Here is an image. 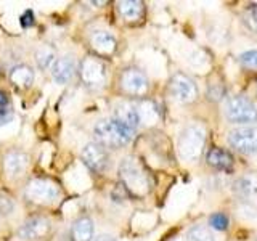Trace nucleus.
<instances>
[{
    "instance_id": "nucleus-1",
    "label": "nucleus",
    "mask_w": 257,
    "mask_h": 241,
    "mask_svg": "<svg viewBox=\"0 0 257 241\" xmlns=\"http://www.w3.org/2000/svg\"><path fill=\"white\" fill-rule=\"evenodd\" d=\"M119 180L120 187L128 196L143 198L147 196L153 188L151 174L139 158L127 156L119 163Z\"/></svg>"
},
{
    "instance_id": "nucleus-2",
    "label": "nucleus",
    "mask_w": 257,
    "mask_h": 241,
    "mask_svg": "<svg viewBox=\"0 0 257 241\" xmlns=\"http://www.w3.org/2000/svg\"><path fill=\"white\" fill-rule=\"evenodd\" d=\"M63 198V190L50 177H29L23 187L24 203L34 207H52Z\"/></svg>"
},
{
    "instance_id": "nucleus-3",
    "label": "nucleus",
    "mask_w": 257,
    "mask_h": 241,
    "mask_svg": "<svg viewBox=\"0 0 257 241\" xmlns=\"http://www.w3.org/2000/svg\"><path fill=\"white\" fill-rule=\"evenodd\" d=\"M134 139V132L119 124L116 119H100L93 126V142L100 143L106 150H120L127 147Z\"/></svg>"
},
{
    "instance_id": "nucleus-4",
    "label": "nucleus",
    "mask_w": 257,
    "mask_h": 241,
    "mask_svg": "<svg viewBox=\"0 0 257 241\" xmlns=\"http://www.w3.org/2000/svg\"><path fill=\"white\" fill-rule=\"evenodd\" d=\"M77 77L88 90H101L108 80V66L98 56L85 55L79 61Z\"/></svg>"
},
{
    "instance_id": "nucleus-5",
    "label": "nucleus",
    "mask_w": 257,
    "mask_h": 241,
    "mask_svg": "<svg viewBox=\"0 0 257 241\" xmlns=\"http://www.w3.org/2000/svg\"><path fill=\"white\" fill-rule=\"evenodd\" d=\"M53 233V222L45 214H32L24 219L18 230L16 238L20 241H45Z\"/></svg>"
},
{
    "instance_id": "nucleus-6",
    "label": "nucleus",
    "mask_w": 257,
    "mask_h": 241,
    "mask_svg": "<svg viewBox=\"0 0 257 241\" xmlns=\"http://www.w3.org/2000/svg\"><path fill=\"white\" fill-rule=\"evenodd\" d=\"M206 132L198 124H190L182 131L179 137V155L185 161H198L204 150Z\"/></svg>"
},
{
    "instance_id": "nucleus-7",
    "label": "nucleus",
    "mask_w": 257,
    "mask_h": 241,
    "mask_svg": "<svg viewBox=\"0 0 257 241\" xmlns=\"http://www.w3.org/2000/svg\"><path fill=\"white\" fill-rule=\"evenodd\" d=\"M117 84L119 90L124 95L131 96V98H142L150 90L148 76L145 74V71L137 66H128L122 69V72L119 74Z\"/></svg>"
},
{
    "instance_id": "nucleus-8",
    "label": "nucleus",
    "mask_w": 257,
    "mask_h": 241,
    "mask_svg": "<svg viewBox=\"0 0 257 241\" xmlns=\"http://www.w3.org/2000/svg\"><path fill=\"white\" fill-rule=\"evenodd\" d=\"M225 117L233 124H252L257 123V109L252 100L244 95L230 96L225 103Z\"/></svg>"
},
{
    "instance_id": "nucleus-9",
    "label": "nucleus",
    "mask_w": 257,
    "mask_h": 241,
    "mask_svg": "<svg viewBox=\"0 0 257 241\" xmlns=\"http://www.w3.org/2000/svg\"><path fill=\"white\" fill-rule=\"evenodd\" d=\"M31 167V156L21 148H10L2 156V171L8 180H24Z\"/></svg>"
},
{
    "instance_id": "nucleus-10",
    "label": "nucleus",
    "mask_w": 257,
    "mask_h": 241,
    "mask_svg": "<svg viewBox=\"0 0 257 241\" xmlns=\"http://www.w3.org/2000/svg\"><path fill=\"white\" fill-rule=\"evenodd\" d=\"M80 159L88 167V171L95 174H103L108 171L111 164L109 159V150L101 147L96 142H88L84 145L82 151H80Z\"/></svg>"
},
{
    "instance_id": "nucleus-11",
    "label": "nucleus",
    "mask_w": 257,
    "mask_h": 241,
    "mask_svg": "<svg viewBox=\"0 0 257 241\" xmlns=\"http://www.w3.org/2000/svg\"><path fill=\"white\" fill-rule=\"evenodd\" d=\"M169 95L179 103H193L198 98V87L190 76L175 72L169 80Z\"/></svg>"
},
{
    "instance_id": "nucleus-12",
    "label": "nucleus",
    "mask_w": 257,
    "mask_h": 241,
    "mask_svg": "<svg viewBox=\"0 0 257 241\" xmlns=\"http://www.w3.org/2000/svg\"><path fill=\"white\" fill-rule=\"evenodd\" d=\"M231 148L243 155H257V127L243 126L231 131L228 135Z\"/></svg>"
},
{
    "instance_id": "nucleus-13",
    "label": "nucleus",
    "mask_w": 257,
    "mask_h": 241,
    "mask_svg": "<svg viewBox=\"0 0 257 241\" xmlns=\"http://www.w3.org/2000/svg\"><path fill=\"white\" fill-rule=\"evenodd\" d=\"M88 47H90L92 55L98 58H109L117 50V40L106 29H95L88 36Z\"/></svg>"
},
{
    "instance_id": "nucleus-14",
    "label": "nucleus",
    "mask_w": 257,
    "mask_h": 241,
    "mask_svg": "<svg viewBox=\"0 0 257 241\" xmlns=\"http://www.w3.org/2000/svg\"><path fill=\"white\" fill-rule=\"evenodd\" d=\"M77 69L79 63L74 58V55H61L52 64L50 74L53 82H56L58 85H68L77 76Z\"/></svg>"
},
{
    "instance_id": "nucleus-15",
    "label": "nucleus",
    "mask_w": 257,
    "mask_h": 241,
    "mask_svg": "<svg viewBox=\"0 0 257 241\" xmlns=\"http://www.w3.org/2000/svg\"><path fill=\"white\" fill-rule=\"evenodd\" d=\"M112 119H116L119 124H122L131 132H135L142 126V117L139 111V104L132 100H122L114 104Z\"/></svg>"
},
{
    "instance_id": "nucleus-16",
    "label": "nucleus",
    "mask_w": 257,
    "mask_h": 241,
    "mask_svg": "<svg viewBox=\"0 0 257 241\" xmlns=\"http://www.w3.org/2000/svg\"><path fill=\"white\" fill-rule=\"evenodd\" d=\"M8 80L18 90H28L32 87L36 80V71L32 64L28 63H16L8 71Z\"/></svg>"
},
{
    "instance_id": "nucleus-17",
    "label": "nucleus",
    "mask_w": 257,
    "mask_h": 241,
    "mask_svg": "<svg viewBox=\"0 0 257 241\" xmlns=\"http://www.w3.org/2000/svg\"><path fill=\"white\" fill-rule=\"evenodd\" d=\"M95 222L90 215H79L71 222L69 227V241H93Z\"/></svg>"
},
{
    "instance_id": "nucleus-18",
    "label": "nucleus",
    "mask_w": 257,
    "mask_h": 241,
    "mask_svg": "<svg viewBox=\"0 0 257 241\" xmlns=\"http://www.w3.org/2000/svg\"><path fill=\"white\" fill-rule=\"evenodd\" d=\"M117 13L127 23H137L143 18L145 5L139 0H125V2H117Z\"/></svg>"
},
{
    "instance_id": "nucleus-19",
    "label": "nucleus",
    "mask_w": 257,
    "mask_h": 241,
    "mask_svg": "<svg viewBox=\"0 0 257 241\" xmlns=\"http://www.w3.org/2000/svg\"><path fill=\"white\" fill-rule=\"evenodd\" d=\"M34 63L39 71H47L52 68V64L55 63V60L58 58L56 56V50L55 47L50 44H40L36 50H34Z\"/></svg>"
},
{
    "instance_id": "nucleus-20",
    "label": "nucleus",
    "mask_w": 257,
    "mask_h": 241,
    "mask_svg": "<svg viewBox=\"0 0 257 241\" xmlns=\"http://www.w3.org/2000/svg\"><path fill=\"white\" fill-rule=\"evenodd\" d=\"M207 164L217 171H231L233 156L223 148H212L207 153Z\"/></svg>"
},
{
    "instance_id": "nucleus-21",
    "label": "nucleus",
    "mask_w": 257,
    "mask_h": 241,
    "mask_svg": "<svg viewBox=\"0 0 257 241\" xmlns=\"http://www.w3.org/2000/svg\"><path fill=\"white\" fill-rule=\"evenodd\" d=\"M233 190L238 196L243 198H252L257 195V175L255 174H247L239 177V179L233 185Z\"/></svg>"
},
{
    "instance_id": "nucleus-22",
    "label": "nucleus",
    "mask_w": 257,
    "mask_h": 241,
    "mask_svg": "<svg viewBox=\"0 0 257 241\" xmlns=\"http://www.w3.org/2000/svg\"><path fill=\"white\" fill-rule=\"evenodd\" d=\"M187 241H215V236L204 225H193L187 231Z\"/></svg>"
},
{
    "instance_id": "nucleus-23",
    "label": "nucleus",
    "mask_w": 257,
    "mask_h": 241,
    "mask_svg": "<svg viewBox=\"0 0 257 241\" xmlns=\"http://www.w3.org/2000/svg\"><path fill=\"white\" fill-rule=\"evenodd\" d=\"M15 211H16L15 199L10 198L8 195H4V193H0V215H2L4 219H8V217L15 215Z\"/></svg>"
},
{
    "instance_id": "nucleus-24",
    "label": "nucleus",
    "mask_w": 257,
    "mask_h": 241,
    "mask_svg": "<svg viewBox=\"0 0 257 241\" xmlns=\"http://www.w3.org/2000/svg\"><path fill=\"white\" fill-rule=\"evenodd\" d=\"M243 24L251 32H257V5H249L243 12Z\"/></svg>"
},
{
    "instance_id": "nucleus-25",
    "label": "nucleus",
    "mask_w": 257,
    "mask_h": 241,
    "mask_svg": "<svg viewBox=\"0 0 257 241\" xmlns=\"http://www.w3.org/2000/svg\"><path fill=\"white\" fill-rule=\"evenodd\" d=\"M209 225H211V228L217 231H225L230 225V219L227 217V214H223V212H214L209 217Z\"/></svg>"
},
{
    "instance_id": "nucleus-26",
    "label": "nucleus",
    "mask_w": 257,
    "mask_h": 241,
    "mask_svg": "<svg viewBox=\"0 0 257 241\" xmlns=\"http://www.w3.org/2000/svg\"><path fill=\"white\" fill-rule=\"evenodd\" d=\"M239 64L246 69H257V50H247L239 55Z\"/></svg>"
},
{
    "instance_id": "nucleus-27",
    "label": "nucleus",
    "mask_w": 257,
    "mask_h": 241,
    "mask_svg": "<svg viewBox=\"0 0 257 241\" xmlns=\"http://www.w3.org/2000/svg\"><path fill=\"white\" fill-rule=\"evenodd\" d=\"M225 85L220 84H211L207 88V98L211 101H220L223 96H225Z\"/></svg>"
},
{
    "instance_id": "nucleus-28",
    "label": "nucleus",
    "mask_w": 257,
    "mask_h": 241,
    "mask_svg": "<svg viewBox=\"0 0 257 241\" xmlns=\"http://www.w3.org/2000/svg\"><path fill=\"white\" fill-rule=\"evenodd\" d=\"M20 23H21L23 28H32V26H34V23H36L34 12H32V10H26V12H24L21 15V18H20Z\"/></svg>"
},
{
    "instance_id": "nucleus-29",
    "label": "nucleus",
    "mask_w": 257,
    "mask_h": 241,
    "mask_svg": "<svg viewBox=\"0 0 257 241\" xmlns=\"http://www.w3.org/2000/svg\"><path fill=\"white\" fill-rule=\"evenodd\" d=\"M13 119V106L0 108V126L8 124Z\"/></svg>"
},
{
    "instance_id": "nucleus-30",
    "label": "nucleus",
    "mask_w": 257,
    "mask_h": 241,
    "mask_svg": "<svg viewBox=\"0 0 257 241\" xmlns=\"http://www.w3.org/2000/svg\"><path fill=\"white\" fill-rule=\"evenodd\" d=\"M5 106H13L12 104V100L8 93L4 90V88H0V108H5Z\"/></svg>"
},
{
    "instance_id": "nucleus-31",
    "label": "nucleus",
    "mask_w": 257,
    "mask_h": 241,
    "mask_svg": "<svg viewBox=\"0 0 257 241\" xmlns=\"http://www.w3.org/2000/svg\"><path fill=\"white\" fill-rule=\"evenodd\" d=\"M93 241H117V238L114 235H109V233H101V235L95 236Z\"/></svg>"
}]
</instances>
